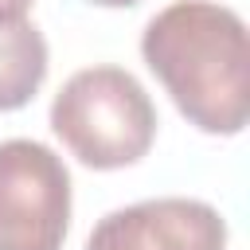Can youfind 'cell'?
<instances>
[{
  "label": "cell",
  "mask_w": 250,
  "mask_h": 250,
  "mask_svg": "<svg viewBox=\"0 0 250 250\" xmlns=\"http://www.w3.org/2000/svg\"><path fill=\"white\" fill-rule=\"evenodd\" d=\"M90 4H102V8H133L141 0H90Z\"/></svg>",
  "instance_id": "52a82bcc"
},
{
  "label": "cell",
  "mask_w": 250,
  "mask_h": 250,
  "mask_svg": "<svg viewBox=\"0 0 250 250\" xmlns=\"http://www.w3.org/2000/svg\"><path fill=\"white\" fill-rule=\"evenodd\" d=\"M47 78V39L31 20L0 23V113L23 109Z\"/></svg>",
  "instance_id": "5b68a950"
},
{
  "label": "cell",
  "mask_w": 250,
  "mask_h": 250,
  "mask_svg": "<svg viewBox=\"0 0 250 250\" xmlns=\"http://www.w3.org/2000/svg\"><path fill=\"white\" fill-rule=\"evenodd\" d=\"M145 66L172 94L176 109L211 137H234L250 117V39L234 8L176 0L141 35Z\"/></svg>",
  "instance_id": "6da1fadb"
},
{
  "label": "cell",
  "mask_w": 250,
  "mask_h": 250,
  "mask_svg": "<svg viewBox=\"0 0 250 250\" xmlns=\"http://www.w3.org/2000/svg\"><path fill=\"white\" fill-rule=\"evenodd\" d=\"M51 129L86 168L113 172L148 156L156 141V105L129 70L86 66L55 94Z\"/></svg>",
  "instance_id": "7a4b0ae2"
},
{
  "label": "cell",
  "mask_w": 250,
  "mask_h": 250,
  "mask_svg": "<svg viewBox=\"0 0 250 250\" xmlns=\"http://www.w3.org/2000/svg\"><path fill=\"white\" fill-rule=\"evenodd\" d=\"M86 250H227V219L188 195L141 199L109 211L90 230Z\"/></svg>",
  "instance_id": "277c9868"
},
{
  "label": "cell",
  "mask_w": 250,
  "mask_h": 250,
  "mask_svg": "<svg viewBox=\"0 0 250 250\" xmlns=\"http://www.w3.org/2000/svg\"><path fill=\"white\" fill-rule=\"evenodd\" d=\"M70 227V172L39 141H0V250H59Z\"/></svg>",
  "instance_id": "3957f363"
},
{
  "label": "cell",
  "mask_w": 250,
  "mask_h": 250,
  "mask_svg": "<svg viewBox=\"0 0 250 250\" xmlns=\"http://www.w3.org/2000/svg\"><path fill=\"white\" fill-rule=\"evenodd\" d=\"M35 0H0V23H16V20H27V8Z\"/></svg>",
  "instance_id": "8992f818"
}]
</instances>
